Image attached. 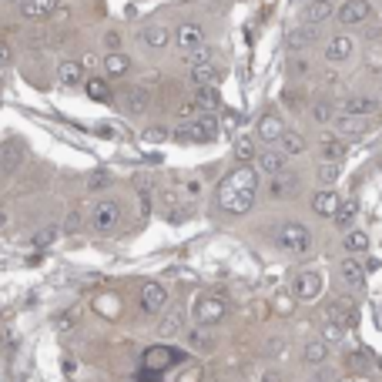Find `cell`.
I'll list each match as a JSON object with an SVG mask.
<instances>
[{"label": "cell", "mask_w": 382, "mask_h": 382, "mask_svg": "<svg viewBox=\"0 0 382 382\" xmlns=\"http://www.w3.org/2000/svg\"><path fill=\"white\" fill-rule=\"evenodd\" d=\"M188 195H202V181L191 178V181H188Z\"/></svg>", "instance_id": "f907efd6"}, {"label": "cell", "mask_w": 382, "mask_h": 382, "mask_svg": "<svg viewBox=\"0 0 382 382\" xmlns=\"http://www.w3.org/2000/svg\"><path fill=\"white\" fill-rule=\"evenodd\" d=\"M54 238H57V228H54V225H51V228H40L37 235H34V242H37V245H51Z\"/></svg>", "instance_id": "7bdbcfd3"}, {"label": "cell", "mask_w": 382, "mask_h": 382, "mask_svg": "<svg viewBox=\"0 0 382 382\" xmlns=\"http://www.w3.org/2000/svg\"><path fill=\"white\" fill-rule=\"evenodd\" d=\"M4 225H7V212L0 208V228H4Z\"/></svg>", "instance_id": "f5cc1de1"}, {"label": "cell", "mask_w": 382, "mask_h": 382, "mask_svg": "<svg viewBox=\"0 0 382 382\" xmlns=\"http://www.w3.org/2000/svg\"><path fill=\"white\" fill-rule=\"evenodd\" d=\"M322 292V275L318 272H299L292 279V295L299 302H312Z\"/></svg>", "instance_id": "9c48e42d"}, {"label": "cell", "mask_w": 382, "mask_h": 382, "mask_svg": "<svg viewBox=\"0 0 382 382\" xmlns=\"http://www.w3.org/2000/svg\"><path fill=\"white\" fill-rule=\"evenodd\" d=\"M54 77H57V84H61V88H67V91L84 88V64L61 61V64H57V71H54Z\"/></svg>", "instance_id": "e0dca14e"}, {"label": "cell", "mask_w": 382, "mask_h": 382, "mask_svg": "<svg viewBox=\"0 0 382 382\" xmlns=\"http://www.w3.org/2000/svg\"><path fill=\"white\" fill-rule=\"evenodd\" d=\"M308 115H312L316 125H332V121L339 117V111H335V104H329V101H316L308 108Z\"/></svg>", "instance_id": "e575fe53"}, {"label": "cell", "mask_w": 382, "mask_h": 382, "mask_svg": "<svg viewBox=\"0 0 382 382\" xmlns=\"http://www.w3.org/2000/svg\"><path fill=\"white\" fill-rule=\"evenodd\" d=\"M345 158V144L339 138H325L322 141V161H335V165H339V161H342Z\"/></svg>", "instance_id": "d590c367"}, {"label": "cell", "mask_w": 382, "mask_h": 382, "mask_svg": "<svg viewBox=\"0 0 382 382\" xmlns=\"http://www.w3.org/2000/svg\"><path fill=\"white\" fill-rule=\"evenodd\" d=\"M198 117V104L195 101H181L178 104V121H195Z\"/></svg>", "instance_id": "60d3db41"}, {"label": "cell", "mask_w": 382, "mask_h": 382, "mask_svg": "<svg viewBox=\"0 0 382 382\" xmlns=\"http://www.w3.org/2000/svg\"><path fill=\"white\" fill-rule=\"evenodd\" d=\"M335 17H339V24L356 27V24H366V21H369L372 7H369V0H345L342 7L335 11Z\"/></svg>", "instance_id": "8fae6325"}, {"label": "cell", "mask_w": 382, "mask_h": 382, "mask_svg": "<svg viewBox=\"0 0 382 382\" xmlns=\"http://www.w3.org/2000/svg\"><path fill=\"white\" fill-rule=\"evenodd\" d=\"M275 245L289 255H308L312 245H316V238H312V228L308 225H302V221H285L275 231Z\"/></svg>", "instance_id": "7a4b0ae2"}, {"label": "cell", "mask_w": 382, "mask_h": 382, "mask_svg": "<svg viewBox=\"0 0 382 382\" xmlns=\"http://www.w3.org/2000/svg\"><path fill=\"white\" fill-rule=\"evenodd\" d=\"M81 221H84V215L74 208V212L67 215V221H64V231H77V228H81Z\"/></svg>", "instance_id": "ee69618b"}, {"label": "cell", "mask_w": 382, "mask_h": 382, "mask_svg": "<svg viewBox=\"0 0 382 382\" xmlns=\"http://www.w3.org/2000/svg\"><path fill=\"white\" fill-rule=\"evenodd\" d=\"M185 61H188V67H202V64L215 61V54H212V47H198V51L185 54Z\"/></svg>", "instance_id": "f35d334b"}, {"label": "cell", "mask_w": 382, "mask_h": 382, "mask_svg": "<svg viewBox=\"0 0 382 382\" xmlns=\"http://www.w3.org/2000/svg\"><path fill=\"white\" fill-rule=\"evenodd\" d=\"M339 204H342V198L332 188H318L316 195H312V212H316L318 218H332L339 212Z\"/></svg>", "instance_id": "44dd1931"}, {"label": "cell", "mask_w": 382, "mask_h": 382, "mask_svg": "<svg viewBox=\"0 0 382 382\" xmlns=\"http://www.w3.org/2000/svg\"><path fill=\"white\" fill-rule=\"evenodd\" d=\"M258 141H255V134H238V141H235V158H238V165H248V161H255L258 158Z\"/></svg>", "instance_id": "83f0119b"}, {"label": "cell", "mask_w": 382, "mask_h": 382, "mask_svg": "<svg viewBox=\"0 0 382 382\" xmlns=\"http://www.w3.org/2000/svg\"><path fill=\"white\" fill-rule=\"evenodd\" d=\"M342 335H345V325L335 322V318H329V322L322 325V342H339Z\"/></svg>", "instance_id": "74e56055"}, {"label": "cell", "mask_w": 382, "mask_h": 382, "mask_svg": "<svg viewBox=\"0 0 382 382\" xmlns=\"http://www.w3.org/2000/svg\"><path fill=\"white\" fill-rule=\"evenodd\" d=\"M342 248L359 258V255L369 252V235H366L362 228H349V231H345V238H342Z\"/></svg>", "instance_id": "f1b7e54d"}, {"label": "cell", "mask_w": 382, "mask_h": 382, "mask_svg": "<svg viewBox=\"0 0 382 382\" xmlns=\"http://www.w3.org/2000/svg\"><path fill=\"white\" fill-rule=\"evenodd\" d=\"M178 362H185V352H171L165 345L144 352V369H151V372H161V369H168V366H178Z\"/></svg>", "instance_id": "4fadbf2b"}, {"label": "cell", "mask_w": 382, "mask_h": 382, "mask_svg": "<svg viewBox=\"0 0 382 382\" xmlns=\"http://www.w3.org/2000/svg\"><path fill=\"white\" fill-rule=\"evenodd\" d=\"M7 61H11V44H4V40H0V71L7 67Z\"/></svg>", "instance_id": "bcb514c9"}, {"label": "cell", "mask_w": 382, "mask_h": 382, "mask_svg": "<svg viewBox=\"0 0 382 382\" xmlns=\"http://www.w3.org/2000/svg\"><path fill=\"white\" fill-rule=\"evenodd\" d=\"M295 71H299V74H306V71H308V61H302V57H295Z\"/></svg>", "instance_id": "816d5d0a"}, {"label": "cell", "mask_w": 382, "mask_h": 382, "mask_svg": "<svg viewBox=\"0 0 382 382\" xmlns=\"http://www.w3.org/2000/svg\"><path fill=\"white\" fill-rule=\"evenodd\" d=\"M258 185L262 175L252 165H238L235 171H228L221 185H218V208L228 212V215H245L252 212L255 198H258Z\"/></svg>", "instance_id": "6da1fadb"}, {"label": "cell", "mask_w": 382, "mask_h": 382, "mask_svg": "<svg viewBox=\"0 0 382 382\" xmlns=\"http://www.w3.org/2000/svg\"><path fill=\"white\" fill-rule=\"evenodd\" d=\"M127 71H131V57H127L125 51H111V54H104V61H101V74L108 77V81H117V77H125Z\"/></svg>", "instance_id": "ffe728a7"}, {"label": "cell", "mask_w": 382, "mask_h": 382, "mask_svg": "<svg viewBox=\"0 0 382 382\" xmlns=\"http://www.w3.org/2000/svg\"><path fill=\"white\" fill-rule=\"evenodd\" d=\"M104 51H121V30H104Z\"/></svg>", "instance_id": "b9f144b4"}, {"label": "cell", "mask_w": 382, "mask_h": 382, "mask_svg": "<svg viewBox=\"0 0 382 382\" xmlns=\"http://www.w3.org/2000/svg\"><path fill=\"white\" fill-rule=\"evenodd\" d=\"M51 13H57V0H24L21 4L24 21H47Z\"/></svg>", "instance_id": "603a6c76"}, {"label": "cell", "mask_w": 382, "mask_h": 382, "mask_svg": "<svg viewBox=\"0 0 382 382\" xmlns=\"http://www.w3.org/2000/svg\"><path fill=\"white\" fill-rule=\"evenodd\" d=\"M316 178H318V185H325V188L335 185V181H339V165H335V161H322L316 171Z\"/></svg>", "instance_id": "8d00e7d4"}, {"label": "cell", "mask_w": 382, "mask_h": 382, "mask_svg": "<svg viewBox=\"0 0 382 382\" xmlns=\"http://www.w3.org/2000/svg\"><path fill=\"white\" fill-rule=\"evenodd\" d=\"M148 104H151V91L144 88V84H134V88H127L121 94V108H125L127 115H144Z\"/></svg>", "instance_id": "2e32d148"}, {"label": "cell", "mask_w": 382, "mask_h": 382, "mask_svg": "<svg viewBox=\"0 0 382 382\" xmlns=\"http://www.w3.org/2000/svg\"><path fill=\"white\" fill-rule=\"evenodd\" d=\"M138 40H141L144 51H165L168 44H171V27L168 24H144Z\"/></svg>", "instance_id": "30bf717a"}, {"label": "cell", "mask_w": 382, "mask_h": 382, "mask_svg": "<svg viewBox=\"0 0 382 382\" xmlns=\"http://www.w3.org/2000/svg\"><path fill=\"white\" fill-rule=\"evenodd\" d=\"M332 127H335V138L342 141V138H362V134H369V121H366V117H335V121H332Z\"/></svg>", "instance_id": "d6986e66"}, {"label": "cell", "mask_w": 382, "mask_h": 382, "mask_svg": "<svg viewBox=\"0 0 382 382\" xmlns=\"http://www.w3.org/2000/svg\"><path fill=\"white\" fill-rule=\"evenodd\" d=\"M188 81L198 88V84H218V67L215 64H202V67H191Z\"/></svg>", "instance_id": "836d02e7"}, {"label": "cell", "mask_w": 382, "mask_h": 382, "mask_svg": "<svg viewBox=\"0 0 382 382\" xmlns=\"http://www.w3.org/2000/svg\"><path fill=\"white\" fill-rule=\"evenodd\" d=\"M181 332H185V312H181V308H171V312L161 318V335H165V339H175Z\"/></svg>", "instance_id": "4dcf8cb0"}, {"label": "cell", "mask_w": 382, "mask_h": 382, "mask_svg": "<svg viewBox=\"0 0 382 382\" xmlns=\"http://www.w3.org/2000/svg\"><path fill=\"white\" fill-rule=\"evenodd\" d=\"M188 345H191V349H195V352H208V349H212V345H215V342H212V339H208L204 332H198V329H195V332H188Z\"/></svg>", "instance_id": "ab89813d"}, {"label": "cell", "mask_w": 382, "mask_h": 382, "mask_svg": "<svg viewBox=\"0 0 382 382\" xmlns=\"http://www.w3.org/2000/svg\"><path fill=\"white\" fill-rule=\"evenodd\" d=\"M84 91L91 101H111V81L108 77H84Z\"/></svg>", "instance_id": "f546056e"}, {"label": "cell", "mask_w": 382, "mask_h": 382, "mask_svg": "<svg viewBox=\"0 0 382 382\" xmlns=\"http://www.w3.org/2000/svg\"><path fill=\"white\" fill-rule=\"evenodd\" d=\"M255 171L275 178V175H282V171H289V158H285L279 148H262L258 158H255Z\"/></svg>", "instance_id": "52a82bcc"}, {"label": "cell", "mask_w": 382, "mask_h": 382, "mask_svg": "<svg viewBox=\"0 0 382 382\" xmlns=\"http://www.w3.org/2000/svg\"><path fill=\"white\" fill-rule=\"evenodd\" d=\"M225 316H228V302L218 299V295H202L195 302V322L198 325H218Z\"/></svg>", "instance_id": "277c9868"}, {"label": "cell", "mask_w": 382, "mask_h": 382, "mask_svg": "<svg viewBox=\"0 0 382 382\" xmlns=\"http://www.w3.org/2000/svg\"><path fill=\"white\" fill-rule=\"evenodd\" d=\"M356 215H359V204L356 202H342V204H339V212L332 215V221H335V228L349 231V228H352V221H356Z\"/></svg>", "instance_id": "d6a6232c"}, {"label": "cell", "mask_w": 382, "mask_h": 382, "mask_svg": "<svg viewBox=\"0 0 382 382\" xmlns=\"http://www.w3.org/2000/svg\"><path fill=\"white\" fill-rule=\"evenodd\" d=\"M332 17V0H312V4H306V11H302V21L312 27L325 24Z\"/></svg>", "instance_id": "484cf974"}, {"label": "cell", "mask_w": 382, "mask_h": 382, "mask_svg": "<svg viewBox=\"0 0 382 382\" xmlns=\"http://www.w3.org/2000/svg\"><path fill=\"white\" fill-rule=\"evenodd\" d=\"M325 61L329 64H345L352 61V54H356V40L349 37V34H339V37H332L329 44H325Z\"/></svg>", "instance_id": "9a60e30c"}, {"label": "cell", "mask_w": 382, "mask_h": 382, "mask_svg": "<svg viewBox=\"0 0 382 382\" xmlns=\"http://www.w3.org/2000/svg\"><path fill=\"white\" fill-rule=\"evenodd\" d=\"M24 161V154L17 148V141H7V144H0V178H11L13 171L21 168Z\"/></svg>", "instance_id": "cb8c5ba5"}, {"label": "cell", "mask_w": 382, "mask_h": 382, "mask_svg": "<svg viewBox=\"0 0 382 382\" xmlns=\"http://www.w3.org/2000/svg\"><path fill=\"white\" fill-rule=\"evenodd\" d=\"M275 148H279L285 158H299V154H306V138H302L299 131H285Z\"/></svg>", "instance_id": "4316f807"}, {"label": "cell", "mask_w": 382, "mask_h": 382, "mask_svg": "<svg viewBox=\"0 0 382 382\" xmlns=\"http://www.w3.org/2000/svg\"><path fill=\"white\" fill-rule=\"evenodd\" d=\"M275 306H279L282 312H292V306H289V299H285V295H275Z\"/></svg>", "instance_id": "c3c4849f"}, {"label": "cell", "mask_w": 382, "mask_h": 382, "mask_svg": "<svg viewBox=\"0 0 382 382\" xmlns=\"http://www.w3.org/2000/svg\"><path fill=\"white\" fill-rule=\"evenodd\" d=\"M302 359H306V366H322L325 359H329V342H322V339H316V342L306 345V352H302Z\"/></svg>", "instance_id": "1f68e13d"}, {"label": "cell", "mask_w": 382, "mask_h": 382, "mask_svg": "<svg viewBox=\"0 0 382 382\" xmlns=\"http://www.w3.org/2000/svg\"><path fill=\"white\" fill-rule=\"evenodd\" d=\"M191 101L198 104V115H218L221 111V94H218L215 84H198Z\"/></svg>", "instance_id": "ac0fdd59"}, {"label": "cell", "mask_w": 382, "mask_h": 382, "mask_svg": "<svg viewBox=\"0 0 382 382\" xmlns=\"http://www.w3.org/2000/svg\"><path fill=\"white\" fill-rule=\"evenodd\" d=\"M168 306V289L161 282H144V289H141V312H148V316H161Z\"/></svg>", "instance_id": "8992f818"}, {"label": "cell", "mask_w": 382, "mask_h": 382, "mask_svg": "<svg viewBox=\"0 0 382 382\" xmlns=\"http://www.w3.org/2000/svg\"><path fill=\"white\" fill-rule=\"evenodd\" d=\"M282 134H285V125H282L279 115H262L258 117V125H255V141H258V144L275 148Z\"/></svg>", "instance_id": "ba28073f"}, {"label": "cell", "mask_w": 382, "mask_h": 382, "mask_svg": "<svg viewBox=\"0 0 382 382\" xmlns=\"http://www.w3.org/2000/svg\"><path fill=\"white\" fill-rule=\"evenodd\" d=\"M349 369H366V359L359 356V352H352L349 356Z\"/></svg>", "instance_id": "7dc6e473"}, {"label": "cell", "mask_w": 382, "mask_h": 382, "mask_svg": "<svg viewBox=\"0 0 382 382\" xmlns=\"http://www.w3.org/2000/svg\"><path fill=\"white\" fill-rule=\"evenodd\" d=\"M339 275H342L345 285L359 289V285H362V279H366V268H362V262H359L356 255H345L342 262H339Z\"/></svg>", "instance_id": "d4e9b609"}, {"label": "cell", "mask_w": 382, "mask_h": 382, "mask_svg": "<svg viewBox=\"0 0 382 382\" xmlns=\"http://www.w3.org/2000/svg\"><path fill=\"white\" fill-rule=\"evenodd\" d=\"M117 221H121V204H117L115 198H101V202L91 208V228L98 231V235L115 231Z\"/></svg>", "instance_id": "3957f363"}, {"label": "cell", "mask_w": 382, "mask_h": 382, "mask_svg": "<svg viewBox=\"0 0 382 382\" xmlns=\"http://www.w3.org/2000/svg\"><path fill=\"white\" fill-rule=\"evenodd\" d=\"M185 127L191 131L188 138H195V141H215L218 131H221V121H218V115H198L195 121H188Z\"/></svg>", "instance_id": "5bb4252c"}, {"label": "cell", "mask_w": 382, "mask_h": 382, "mask_svg": "<svg viewBox=\"0 0 382 382\" xmlns=\"http://www.w3.org/2000/svg\"><path fill=\"white\" fill-rule=\"evenodd\" d=\"M379 108V101L376 98H369V94H349L345 101H339V115L342 117H366V115H372Z\"/></svg>", "instance_id": "7c38bea8"}, {"label": "cell", "mask_w": 382, "mask_h": 382, "mask_svg": "<svg viewBox=\"0 0 382 382\" xmlns=\"http://www.w3.org/2000/svg\"><path fill=\"white\" fill-rule=\"evenodd\" d=\"M171 40H175V47H178L181 54H191V51H198V47H204V30H202V24L185 21V24L175 27Z\"/></svg>", "instance_id": "5b68a950"}, {"label": "cell", "mask_w": 382, "mask_h": 382, "mask_svg": "<svg viewBox=\"0 0 382 382\" xmlns=\"http://www.w3.org/2000/svg\"><path fill=\"white\" fill-rule=\"evenodd\" d=\"M258 382H282V376L279 372H262V379Z\"/></svg>", "instance_id": "681fc988"}, {"label": "cell", "mask_w": 382, "mask_h": 382, "mask_svg": "<svg viewBox=\"0 0 382 382\" xmlns=\"http://www.w3.org/2000/svg\"><path fill=\"white\" fill-rule=\"evenodd\" d=\"M91 191H101V188H108V175H101V171H98V175H91V185H88Z\"/></svg>", "instance_id": "f6af8a7d"}, {"label": "cell", "mask_w": 382, "mask_h": 382, "mask_svg": "<svg viewBox=\"0 0 382 382\" xmlns=\"http://www.w3.org/2000/svg\"><path fill=\"white\" fill-rule=\"evenodd\" d=\"M295 191H299V175H292V171H282V175H275V178L268 181V195H272L275 202L292 198Z\"/></svg>", "instance_id": "7402d4cb"}]
</instances>
